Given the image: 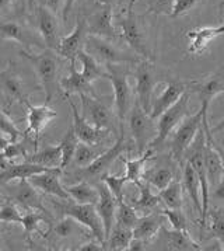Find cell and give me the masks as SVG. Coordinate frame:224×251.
I'll return each instance as SVG.
<instances>
[{
  "label": "cell",
  "instance_id": "836d02e7",
  "mask_svg": "<svg viewBox=\"0 0 224 251\" xmlns=\"http://www.w3.org/2000/svg\"><path fill=\"white\" fill-rule=\"evenodd\" d=\"M154 157V149L150 148L144 151L143 154H140V157L134 159V160H126L121 157V160L125 164V176L128 177L129 182H133L134 185H137L142 180H144V167L146 163L153 159Z\"/></svg>",
  "mask_w": 224,
  "mask_h": 251
},
{
  "label": "cell",
  "instance_id": "e7e4bbea",
  "mask_svg": "<svg viewBox=\"0 0 224 251\" xmlns=\"http://www.w3.org/2000/svg\"><path fill=\"white\" fill-rule=\"evenodd\" d=\"M216 148H217V151H219V153H220V156H222V159H223V164H224V149L222 148V146H219L217 143H216ZM224 180V177H223Z\"/></svg>",
  "mask_w": 224,
  "mask_h": 251
},
{
  "label": "cell",
  "instance_id": "681fc988",
  "mask_svg": "<svg viewBox=\"0 0 224 251\" xmlns=\"http://www.w3.org/2000/svg\"><path fill=\"white\" fill-rule=\"evenodd\" d=\"M17 157H27V151H25V145L21 142H11L10 145L0 151V163L1 161H10Z\"/></svg>",
  "mask_w": 224,
  "mask_h": 251
},
{
  "label": "cell",
  "instance_id": "b9f144b4",
  "mask_svg": "<svg viewBox=\"0 0 224 251\" xmlns=\"http://www.w3.org/2000/svg\"><path fill=\"white\" fill-rule=\"evenodd\" d=\"M101 153L94 149L92 145H87L84 142H79L77 145V149L74 153V157H73V163L74 166L77 167H87L89 164H91L92 161L95 160Z\"/></svg>",
  "mask_w": 224,
  "mask_h": 251
},
{
  "label": "cell",
  "instance_id": "8fae6325",
  "mask_svg": "<svg viewBox=\"0 0 224 251\" xmlns=\"http://www.w3.org/2000/svg\"><path fill=\"white\" fill-rule=\"evenodd\" d=\"M82 100V115L89 121L91 125L113 131L115 129V115L97 96H89V94H80Z\"/></svg>",
  "mask_w": 224,
  "mask_h": 251
},
{
  "label": "cell",
  "instance_id": "ee69618b",
  "mask_svg": "<svg viewBox=\"0 0 224 251\" xmlns=\"http://www.w3.org/2000/svg\"><path fill=\"white\" fill-rule=\"evenodd\" d=\"M101 181H104L107 185H108V188L111 190V192L113 194V197L116 198V201H122L125 200V185L129 182L128 180V177L123 174V176H112L110 173H105L104 176H102Z\"/></svg>",
  "mask_w": 224,
  "mask_h": 251
},
{
  "label": "cell",
  "instance_id": "6f0895ef",
  "mask_svg": "<svg viewBox=\"0 0 224 251\" xmlns=\"http://www.w3.org/2000/svg\"><path fill=\"white\" fill-rule=\"evenodd\" d=\"M214 198L216 200H220V201H224V180L214 188Z\"/></svg>",
  "mask_w": 224,
  "mask_h": 251
},
{
  "label": "cell",
  "instance_id": "8992f818",
  "mask_svg": "<svg viewBox=\"0 0 224 251\" xmlns=\"http://www.w3.org/2000/svg\"><path fill=\"white\" fill-rule=\"evenodd\" d=\"M202 128V112L198 111L194 115H188L178 125V128L170 135V153L175 161L183 164V156L186 149L196 138L199 129Z\"/></svg>",
  "mask_w": 224,
  "mask_h": 251
},
{
  "label": "cell",
  "instance_id": "f1b7e54d",
  "mask_svg": "<svg viewBox=\"0 0 224 251\" xmlns=\"http://www.w3.org/2000/svg\"><path fill=\"white\" fill-rule=\"evenodd\" d=\"M139 188V198L137 200H132L129 202L133 206V209L137 212L139 216H144L149 213H153L154 209L158 206L160 203V195H154L152 191V185L146 180H142L137 185Z\"/></svg>",
  "mask_w": 224,
  "mask_h": 251
},
{
  "label": "cell",
  "instance_id": "94428289",
  "mask_svg": "<svg viewBox=\"0 0 224 251\" xmlns=\"http://www.w3.org/2000/svg\"><path fill=\"white\" fill-rule=\"evenodd\" d=\"M210 131H212V133H219V132L224 131V118L217 125H214V128H212Z\"/></svg>",
  "mask_w": 224,
  "mask_h": 251
},
{
  "label": "cell",
  "instance_id": "f6af8a7d",
  "mask_svg": "<svg viewBox=\"0 0 224 251\" xmlns=\"http://www.w3.org/2000/svg\"><path fill=\"white\" fill-rule=\"evenodd\" d=\"M1 200L3 201H0V222L21 225L22 215L19 211V208L11 202L10 198H1Z\"/></svg>",
  "mask_w": 224,
  "mask_h": 251
},
{
  "label": "cell",
  "instance_id": "d6986e66",
  "mask_svg": "<svg viewBox=\"0 0 224 251\" xmlns=\"http://www.w3.org/2000/svg\"><path fill=\"white\" fill-rule=\"evenodd\" d=\"M62 169H55L51 171H44L40 174L31 176L28 181L38 190L46 195L56 197L62 201H70V195L66 191V187H63L61 182Z\"/></svg>",
  "mask_w": 224,
  "mask_h": 251
},
{
  "label": "cell",
  "instance_id": "2e32d148",
  "mask_svg": "<svg viewBox=\"0 0 224 251\" xmlns=\"http://www.w3.org/2000/svg\"><path fill=\"white\" fill-rule=\"evenodd\" d=\"M66 99H67V104H69V107H70L71 115H73V124H71V125H73V128H74V132H76L79 141L84 142V143H87V145H92V146L100 145V143L110 135V132L111 131H108V129H101V128H97V126L91 125V124L79 112L77 107L74 105V102H73L69 97H66Z\"/></svg>",
  "mask_w": 224,
  "mask_h": 251
},
{
  "label": "cell",
  "instance_id": "d6a6232c",
  "mask_svg": "<svg viewBox=\"0 0 224 251\" xmlns=\"http://www.w3.org/2000/svg\"><path fill=\"white\" fill-rule=\"evenodd\" d=\"M66 191L69 192L70 198L77 203H92L97 205L100 200V191L97 187H92L89 181L82 180L77 184L66 185Z\"/></svg>",
  "mask_w": 224,
  "mask_h": 251
},
{
  "label": "cell",
  "instance_id": "603a6c76",
  "mask_svg": "<svg viewBox=\"0 0 224 251\" xmlns=\"http://www.w3.org/2000/svg\"><path fill=\"white\" fill-rule=\"evenodd\" d=\"M186 91V83L181 80H170L165 83V87L161 91V94L153 100L152 104V118L158 120V117L168 110L170 107H173L177 101L181 99L183 93Z\"/></svg>",
  "mask_w": 224,
  "mask_h": 251
},
{
  "label": "cell",
  "instance_id": "bcb514c9",
  "mask_svg": "<svg viewBox=\"0 0 224 251\" xmlns=\"http://www.w3.org/2000/svg\"><path fill=\"white\" fill-rule=\"evenodd\" d=\"M0 133L6 135L13 142L19 141L22 136V132L17 128L16 122L11 120L6 111H0Z\"/></svg>",
  "mask_w": 224,
  "mask_h": 251
},
{
  "label": "cell",
  "instance_id": "9c48e42d",
  "mask_svg": "<svg viewBox=\"0 0 224 251\" xmlns=\"http://www.w3.org/2000/svg\"><path fill=\"white\" fill-rule=\"evenodd\" d=\"M118 25L121 27L122 38L128 42V45L139 56H142L143 59L153 62L154 58L152 55V50L146 44L142 25L139 23V17L133 13V9H125V14L119 16L118 19Z\"/></svg>",
  "mask_w": 224,
  "mask_h": 251
},
{
  "label": "cell",
  "instance_id": "5b68a950",
  "mask_svg": "<svg viewBox=\"0 0 224 251\" xmlns=\"http://www.w3.org/2000/svg\"><path fill=\"white\" fill-rule=\"evenodd\" d=\"M131 149H132V145L125 139V126H121V133H119L118 139L111 148L107 149L105 151H102L101 154L92 161L91 164H89L87 167H80V170L77 171L74 176L80 181H89L91 178H95V177L101 178L105 173H108V170L111 169V166L115 163V160L121 157L123 151H131Z\"/></svg>",
  "mask_w": 224,
  "mask_h": 251
},
{
  "label": "cell",
  "instance_id": "cb8c5ba5",
  "mask_svg": "<svg viewBox=\"0 0 224 251\" xmlns=\"http://www.w3.org/2000/svg\"><path fill=\"white\" fill-rule=\"evenodd\" d=\"M158 234L163 237L164 249L173 251H199L202 250L201 244L191 237L188 230H177V229H165L161 227Z\"/></svg>",
  "mask_w": 224,
  "mask_h": 251
},
{
  "label": "cell",
  "instance_id": "f5cc1de1",
  "mask_svg": "<svg viewBox=\"0 0 224 251\" xmlns=\"http://www.w3.org/2000/svg\"><path fill=\"white\" fill-rule=\"evenodd\" d=\"M77 251H104L107 250L105 246L102 244L101 241L95 240V241H87L84 244H80V247L76 249Z\"/></svg>",
  "mask_w": 224,
  "mask_h": 251
},
{
  "label": "cell",
  "instance_id": "6da1fadb",
  "mask_svg": "<svg viewBox=\"0 0 224 251\" xmlns=\"http://www.w3.org/2000/svg\"><path fill=\"white\" fill-rule=\"evenodd\" d=\"M21 56L32 65L42 90L45 93V104H49L55 94L58 93V87L61 81H58V71H59V55L53 50L46 48L41 53H31L28 50H21Z\"/></svg>",
  "mask_w": 224,
  "mask_h": 251
},
{
  "label": "cell",
  "instance_id": "1f68e13d",
  "mask_svg": "<svg viewBox=\"0 0 224 251\" xmlns=\"http://www.w3.org/2000/svg\"><path fill=\"white\" fill-rule=\"evenodd\" d=\"M25 161H31L49 169H61L62 164V148L58 146H46L41 151H34L32 154H27ZM63 171V170H62Z\"/></svg>",
  "mask_w": 224,
  "mask_h": 251
},
{
  "label": "cell",
  "instance_id": "f35d334b",
  "mask_svg": "<svg viewBox=\"0 0 224 251\" xmlns=\"http://www.w3.org/2000/svg\"><path fill=\"white\" fill-rule=\"evenodd\" d=\"M45 215H46V213H44V212L41 211H28L24 216H22V223H21V226L24 227L25 240L28 241L30 244L32 234L38 233V234H41L42 237H44L42 230L40 229V225H41L42 222H46V223H48V218H46Z\"/></svg>",
  "mask_w": 224,
  "mask_h": 251
},
{
  "label": "cell",
  "instance_id": "52a82bcc",
  "mask_svg": "<svg viewBox=\"0 0 224 251\" xmlns=\"http://www.w3.org/2000/svg\"><path fill=\"white\" fill-rule=\"evenodd\" d=\"M116 65H108V80L111 81L113 89V100L116 108V117L119 120L121 126H125V121L129 115V111L133 105L132 87L128 80V73L119 68H115Z\"/></svg>",
  "mask_w": 224,
  "mask_h": 251
},
{
  "label": "cell",
  "instance_id": "c3c4849f",
  "mask_svg": "<svg viewBox=\"0 0 224 251\" xmlns=\"http://www.w3.org/2000/svg\"><path fill=\"white\" fill-rule=\"evenodd\" d=\"M77 231V222L74 221L70 216H65L61 222H58L53 227H52V233L56 237L61 239H66L70 237L71 234H74Z\"/></svg>",
  "mask_w": 224,
  "mask_h": 251
},
{
  "label": "cell",
  "instance_id": "7dc6e473",
  "mask_svg": "<svg viewBox=\"0 0 224 251\" xmlns=\"http://www.w3.org/2000/svg\"><path fill=\"white\" fill-rule=\"evenodd\" d=\"M160 213L167 218V221L171 225L173 229H177V230H188V221H186V216H185L182 209H170V208H165V209H161Z\"/></svg>",
  "mask_w": 224,
  "mask_h": 251
},
{
  "label": "cell",
  "instance_id": "e0dca14e",
  "mask_svg": "<svg viewBox=\"0 0 224 251\" xmlns=\"http://www.w3.org/2000/svg\"><path fill=\"white\" fill-rule=\"evenodd\" d=\"M21 102L27 107L28 111V128L25 133L31 135L34 138V142L38 143L41 132L45 129V126L51 122L52 120L56 118V111H53L49 107V104H44V105H34L31 104L30 100L27 97H24Z\"/></svg>",
  "mask_w": 224,
  "mask_h": 251
},
{
  "label": "cell",
  "instance_id": "7bdbcfd3",
  "mask_svg": "<svg viewBox=\"0 0 224 251\" xmlns=\"http://www.w3.org/2000/svg\"><path fill=\"white\" fill-rule=\"evenodd\" d=\"M152 187L157 188L158 191L164 190L165 187H168L171 184V181L174 180V173L170 169H156V170L149 171L147 178H144Z\"/></svg>",
  "mask_w": 224,
  "mask_h": 251
},
{
  "label": "cell",
  "instance_id": "f907efd6",
  "mask_svg": "<svg viewBox=\"0 0 224 251\" xmlns=\"http://www.w3.org/2000/svg\"><path fill=\"white\" fill-rule=\"evenodd\" d=\"M175 0H149L147 1V13H153L156 16L165 14L171 16Z\"/></svg>",
  "mask_w": 224,
  "mask_h": 251
},
{
  "label": "cell",
  "instance_id": "277c9868",
  "mask_svg": "<svg viewBox=\"0 0 224 251\" xmlns=\"http://www.w3.org/2000/svg\"><path fill=\"white\" fill-rule=\"evenodd\" d=\"M55 203V202H53ZM55 206L61 211L63 216H70L79 225L87 227L94 239L101 241L105 246V230H104V223L98 215V211L95 205L92 203H70L66 201V203H55ZM107 249V247H105Z\"/></svg>",
  "mask_w": 224,
  "mask_h": 251
},
{
  "label": "cell",
  "instance_id": "7402d4cb",
  "mask_svg": "<svg viewBox=\"0 0 224 251\" xmlns=\"http://www.w3.org/2000/svg\"><path fill=\"white\" fill-rule=\"evenodd\" d=\"M204 164H206V174L209 187L216 188L224 177V164L220 153L216 148V142L213 136H206V146H204Z\"/></svg>",
  "mask_w": 224,
  "mask_h": 251
},
{
  "label": "cell",
  "instance_id": "003e7915",
  "mask_svg": "<svg viewBox=\"0 0 224 251\" xmlns=\"http://www.w3.org/2000/svg\"><path fill=\"white\" fill-rule=\"evenodd\" d=\"M0 187H1V184H0ZM3 198V195H1V191H0V200Z\"/></svg>",
  "mask_w": 224,
  "mask_h": 251
},
{
  "label": "cell",
  "instance_id": "9a60e30c",
  "mask_svg": "<svg viewBox=\"0 0 224 251\" xmlns=\"http://www.w3.org/2000/svg\"><path fill=\"white\" fill-rule=\"evenodd\" d=\"M89 35V28H87V19L84 17H77L74 30L71 31L69 35L63 37L61 40V44L58 47V50H55L59 56L65 59L76 60L77 59V53L80 50L84 48V42Z\"/></svg>",
  "mask_w": 224,
  "mask_h": 251
},
{
  "label": "cell",
  "instance_id": "8d00e7d4",
  "mask_svg": "<svg viewBox=\"0 0 224 251\" xmlns=\"http://www.w3.org/2000/svg\"><path fill=\"white\" fill-rule=\"evenodd\" d=\"M79 138L74 132L73 125L69 126V129L66 131L65 136L62 138L61 141V148H62V170H66L71 163H73V157H74V153L77 149V145H79Z\"/></svg>",
  "mask_w": 224,
  "mask_h": 251
},
{
  "label": "cell",
  "instance_id": "91938a15",
  "mask_svg": "<svg viewBox=\"0 0 224 251\" xmlns=\"http://www.w3.org/2000/svg\"><path fill=\"white\" fill-rule=\"evenodd\" d=\"M4 136H6V135L0 133V151H3V149H6V148L10 145L11 142H13L10 138H4Z\"/></svg>",
  "mask_w": 224,
  "mask_h": 251
},
{
  "label": "cell",
  "instance_id": "44dd1931",
  "mask_svg": "<svg viewBox=\"0 0 224 251\" xmlns=\"http://www.w3.org/2000/svg\"><path fill=\"white\" fill-rule=\"evenodd\" d=\"M0 167H1V171H0V184L1 185H7L9 182L14 180H28L34 174L55 170V169L44 167V166L25 160H24V163H19V164L1 161Z\"/></svg>",
  "mask_w": 224,
  "mask_h": 251
},
{
  "label": "cell",
  "instance_id": "d4e9b609",
  "mask_svg": "<svg viewBox=\"0 0 224 251\" xmlns=\"http://www.w3.org/2000/svg\"><path fill=\"white\" fill-rule=\"evenodd\" d=\"M0 91L3 93L4 99L13 104L14 101H21L25 96L22 91V81L20 80L14 63L9 62L4 71H0Z\"/></svg>",
  "mask_w": 224,
  "mask_h": 251
},
{
  "label": "cell",
  "instance_id": "5bb4252c",
  "mask_svg": "<svg viewBox=\"0 0 224 251\" xmlns=\"http://www.w3.org/2000/svg\"><path fill=\"white\" fill-rule=\"evenodd\" d=\"M87 28L89 34L98 35L107 40H119L122 38V32L116 30L113 25V11L112 6H102L87 19Z\"/></svg>",
  "mask_w": 224,
  "mask_h": 251
},
{
  "label": "cell",
  "instance_id": "4dcf8cb0",
  "mask_svg": "<svg viewBox=\"0 0 224 251\" xmlns=\"http://www.w3.org/2000/svg\"><path fill=\"white\" fill-rule=\"evenodd\" d=\"M77 59L82 63V75L86 77V80L92 83V81L98 80V79H107L108 77L107 66L104 68V65L100 63L97 59H94L84 48L80 50V52L77 53Z\"/></svg>",
  "mask_w": 224,
  "mask_h": 251
},
{
  "label": "cell",
  "instance_id": "ba28073f",
  "mask_svg": "<svg viewBox=\"0 0 224 251\" xmlns=\"http://www.w3.org/2000/svg\"><path fill=\"white\" fill-rule=\"evenodd\" d=\"M194 91L198 94L199 101H201L199 110L202 112V126H203L204 133H206V136H213L210 126H209L207 114H209L212 101L219 94L224 93V72H217V73L204 77L203 80L194 83Z\"/></svg>",
  "mask_w": 224,
  "mask_h": 251
},
{
  "label": "cell",
  "instance_id": "816d5d0a",
  "mask_svg": "<svg viewBox=\"0 0 224 251\" xmlns=\"http://www.w3.org/2000/svg\"><path fill=\"white\" fill-rule=\"evenodd\" d=\"M199 1H201V0H175L173 7V13H171V17L175 19V17H181L183 14L189 13Z\"/></svg>",
  "mask_w": 224,
  "mask_h": 251
},
{
  "label": "cell",
  "instance_id": "be15d7a7",
  "mask_svg": "<svg viewBox=\"0 0 224 251\" xmlns=\"http://www.w3.org/2000/svg\"><path fill=\"white\" fill-rule=\"evenodd\" d=\"M97 1H98V4H101V6H112L115 0H97Z\"/></svg>",
  "mask_w": 224,
  "mask_h": 251
},
{
  "label": "cell",
  "instance_id": "4316f807",
  "mask_svg": "<svg viewBox=\"0 0 224 251\" xmlns=\"http://www.w3.org/2000/svg\"><path fill=\"white\" fill-rule=\"evenodd\" d=\"M224 34V25L220 27H201L196 30L188 31V38H189V45H188V52L191 55H201L203 50L209 47V44Z\"/></svg>",
  "mask_w": 224,
  "mask_h": 251
},
{
  "label": "cell",
  "instance_id": "f546056e",
  "mask_svg": "<svg viewBox=\"0 0 224 251\" xmlns=\"http://www.w3.org/2000/svg\"><path fill=\"white\" fill-rule=\"evenodd\" d=\"M182 166L183 190H186L188 195L191 197V200L194 202L195 209L199 212V215H202V200L199 198V192H201V181H199V177H198L196 171L192 169V166L188 161H185Z\"/></svg>",
  "mask_w": 224,
  "mask_h": 251
},
{
  "label": "cell",
  "instance_id": "03108f58",
  "mask_svg": "<svg viewBox=\"0 0 224 251\" xmlns=\"http://www.w3.org/2000/svg\"><path fill=\"white\" fill-rule=\"evenodd\" d=\"M125 1H128V9H133L134 3H136L137 0H125Z\"/></svg>",
  "mask_w": 224,
  "mask_h": 251
},
{
  "label": "cell",
  "instance_id": "6125c7cd",
  "mask_svg": "<svg viewBox=\"0 0 224 251\" xmlns=\"http://www.w3.org/2000/svg\"><path fill=\"white\" fill-rule=\"evenodd\" d=\"M219 19H220V23L224 25V0H222L219 4Z\"/></svg>",
  "mask_w": 224,
  "mask_h": 251
},
{
  "label": "cell",
  "instance_id": "83f0119b",
  "mask_svg": "<svg viewBox=\"0 0 224 251\" xmlns=\"http://www.w3.org/2000/svg\"><path fill=\"white\" fill-rule=\"evenodd\" d=\"M163 215L160 213V211L157 213H149L140 216L137 223L133 227V237L140 239V240L150 243L153 241L157 236L158 231L163 227Z\"/></svg>",
  "mask_w": 224,
  "mask_h": 251
},
{
  "label": "cell",
  "instance_id": "7a4b0ae2",
  "mask_svg": "<svg viewBox=\"0 0 224 251\" xmlns=\"http://www.w3.org/2000/svg\"><path fill=\"white\" fill-rule=\"evenodd\" d=\"M129 129L133 136V141L137 149V154L140 156L147 149H150L152 143L158 135V125L154 118L136 100L133 102L132 108L128 115Z\"/></svg>",
  "mask_w": 224,
  "mask_h": 251
},
{
  "label": "cell",
  "instance_id": "ffe728a7",
  "mask_svg": "<svg viewBox=\"0 0 224 251\" xmlns=\"http://www.w3.org/2000/svg\"><path fill=\"white\" fill-rule=\"evenodd\" d=\"M98 191H100V200L97 202L95 208L98 211V215L101 218L102 223H104V230H105V237L110 236L112 227L116 223V208H118V201L113 197L111 190L108 188V185L101 181L97 185ZM107 241V240H105Z\"/></svg>",
  "mask_w": 224,
  "mask_h": 251
},
{
  "label": "cell",
  "instance_id": "74e56055",
  "mask_svg": "<svg viewBox=\"0 0 224 251\" xmlns=\"http://www.w3.org/2000/svg\"><path fill=\"white\" fill-rule=\"evenodd\" d=\"M0 40H9L19 44H28V34L17 21H0Z\"/></svg>",
  "mask_w": 224,
  "mask_h": 251
},
{
  "label": "cell",
  "instance_id": "680465c9",
  "mask_svg": "<svg viewBox=\"0 0 224 251\" xmlns=\"http://www.w3.org/2000/svg\"><path fill=\"white\" fill-rule=\"evenodd\" d=\"M16 0H0V11H6L14 4Z\"/></svg>",
  "mask_w": 224,
  "mask_h": 251
},
{
  "label": "cell",
  "instance_id": "db71d44e",
  "mask_svg": "<svg viewBox=\"0 0 224 251\" xmlns=\"http://www.w3.org/2000/svg\"><path fill=\"white\" fill-rule=\"evenodd\" d=\"M44 6L58 14L65 6V0H44Z\"/></svg>",
  "mask_w": 224,
  "mask_h": 251
},
{
  "label": "cell",
  "instance_id": "484cf974",
  "mask_svg": "<svg viewBox=\"0 0 224 251\" xmlns=\"http://www.w3.org/2000/svg\"><path fill=\"white\" fill-rule=\"evenodd\" d=\"M61 87L66 97H69L70 94H79V96L80 94H89V96L97 97V93L92 87V83L86 80L82 72L76 71V60L70 62L69 75L61 79Z\"/></svg>",
  "mask_w": 224,
  "mask_h": 251
},
{
  "label": "cell",
  "instance_id": "30bf717a",
  "mask_svg": "<svg viewBox=\"0 0 224 251\" xmlns=\"http://www.w3.org/2000/svg\"><path fill=\"white\" fill-rule=\"evenodd\" d=\"M188 104H189V93L185 91L182 96H181V99L177 101L173 107H170L168 110L163 112L158 117V121H157L158 135L154 139V142L152 143L150 148L154 149V148L163 145L164 142L170 138V135L178 128V125L188 117V114H189Z\"/></svg>",
  "mask_w": 224,
  "mask_h": 251
},
{
  "label": "cell",
  "instance_id": "4fadbf2b",
  "mask_svg": "<svg viewBox=\"0 0 224 251\" xmlns=\"http://www.w3.org/2000/svg\"><path fill=\"white\" fill-rule=\"evenodd\" d=\"M37 27L38 32L42 37V41L45 42L46 48L56 50L61 44V30H59V23L56 19V14L44 4L37 7Z\"/></svg>",
  "mask_w": 224,
  "mask_h": 251
},
{
  "label": "cell",
  "instance_id": "ab89813d",
  "mask_svg": "<svg viewBox=\"0 0 224 251\" xmlns=\"http://www.w3.org/2000/svg\"><path fill=\"white\" fill-rule=\"evenodd\" d=\"M209 236L207 239H216L224 250V212L222 209H213L209 212Z\"/></svg>",
  "mask_w": 224,
  "mask_h": 251
},
{
  "label": "cell",
  "instance_id": "9f6ffc18",
  "mask_svg": "<svg viewBox=\"0 0 224 251\" xmlns=\"http://www.w3.org/2000/svg\"><path fill=\"white\" fill-rule=\"evenodd\" d=\"M76 1L77 0H65V6L62 9V19H63V21H67L69 14H70L71 9H73V6H74Z\"/></svg>",
  "mask_w": 224,
  "mask_h": 251
},
{
  "label": "cell",
  "instance_id": "11a10c76",
  "mask_svg": "<svg viewBox=\"0 0 224 251\" xmlns=\"http://www.w3.org/2000/svg\"><path fill=\"white\" fill-rule=\"evenodd\" d=\"M147 244H149V243L140 240V239H136V237H133L132 241H131V244H129V247H128V250L129 251H144L149 249V247H146Z\"/></svg>",
  "mask_w": 224,
  "mask_h": 251
},
{
  "label": "cell",
  "instance_id": "e575fe53",
  "mask_svg": "<svg viewBox=\"0 0 224 251\" xmlns=\"http://www.w3.org/2000/svg\"><path fill=\"white\" fill-rule=\"evenodd\" d=\"M133 239V230L129 227L121 226L118 223H115V226L112 227L110 236L107 237L105 241V247L107 250L111 251H123L128 250L129 244Z\"/></svg>",
  "mask_w": 224,
  "mask_h": 251
},
{
  "label": "cell",
  "instance_id": "7c38bea8",
  "mask_svg": "<svg viewBox=\"0 0 224 251\" xmlns=\"http://www.w3.org/2000/svg\"><path fill=\"white\" fill-rule=\"evenodd\" d=\"M136 100L143 107V110L152 112L153 104V90L156 86V75H154V65L152 60L143 59L137 63L136 72Z\"/></svg>",
  "mask_w": 224,
  "mask_h": 251
},
{
  "label": "cell",
  "instance_id": "3957f363",
  "mask_svg": "<svg viewBox=\"0 0 224 251\" xmlns=\"http://www.w3.org/2000/svg\"><path fill=\"white\" fill-rule=\"evenodd\" d=\"M84 50L91 55L94 59H97L100 63L108 66V65H126L133 63L137 65L140 62V58L129 55L121 48H118L111 40L102 38L98 35L89 34L86 42H84Z\"/></svg>",
  "mask_w": 224,
  "mask_h": 251
},
{
  "label": "cell",
  "instance_id": "60d3db41",
  "mask_svg": "<svg viewBox=\"0 0 224 251\" xmlns=\"http://www.w3.org/2000/svg\"><path fill=\"white\" fill-rule=\"evenodd\" d=\"M139 218L140 216L133 209V206L129 202H125V200L118 201V208H116V223L118 225L129 227L133 230V227L137 223Z\"/></svg>",
  "mask_w": 224,
  "mask_h": 251
},
{
  "label": "cell",
  "instance_id": "d590c367",
  "mask_svg": "<svg viewBox=\"0 0 224 251\" xmlns=\"http://www.w3.org/2000/svg\"><path fill=\"white\" fill-rule=\"evenodd\" d=\"M182 182L178 180H173L168 187H165L164 190L158 192V195H160V200H161V202H163L165 208H170V209H182Z\"/></svg>",
  "mask_w": 224,
  "mask_h": 251
},
{
  "label": "cell",
  "instance_id": "ac0fdd59",
  "mask_svg": "<svg viewBox=\"0 0 224 251\" xmlns=\"http://www.w3.org/2000/svg\"><path fill=\"white\" fill-rule=\"evenodd\" d=\"M7 191L10 194L9 198L11 201L25 208L27 211H41L46 213V209L42 203V197L28 180H19L16 185L9 187Z\"/></svg>",
  "mask_w": 224,
  "mask_h": 251
}]
</instances>
